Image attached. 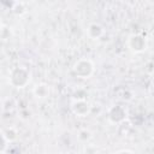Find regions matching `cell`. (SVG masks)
Masks as SVG:
<instances>
[{
  "label": "cell",
  "instance_id": "6da1fadb",
  "mask_svg": "<svg viewBox=\"0 0 154 154\" xmlns=\"http://www.w3.org/2000/svg\"><path fill=\"white\" fill-rule=\"evenodd\" d=\"M31 75L25 66H16L8 71V83L14 88H24L30 83Z\"/></svg>",
  "mask_w": 154,
  "mask_h": 154
},
{
  "label": "cell",
  "instance_id": "7a4b0ae2",
  "mask_svg": "<svg viewBox=\"0 0 154 154\" xmlns=\"http://www.w3.org/2000/svg\"><path fill=\"white\" fill-rule=\"evenodd\" d=\"M71 70L76 77L87 79L93 76V73L95 71V65H94L93 60L89 58H79L73 63Z\"/></svg>",
  "mask_w": 154,
  "mask_h": 154
},
{
  "label": "cell",
  "instance_id": "3957f363",
  "mask_svg": "<svg viewBox=\"0 0 154 154\" xmlns=\"http://www.w3.org/2000/svg\"><path fill=\"white\" fill-rule=\"evenodd\" d=\"M70 109L76 117L84 118L89 116L91 111V106L84 97H75L70 103Z\"/></svg>",
  "mask_w": 154,
  "mask_h": 154
},
{
  "label": "cell",
  "instance_id": "277c9868",
  "mask_svg": "<svg viewBox=\"0 0 154 154\" xmlns=\"http://www.w3.org/2000/svg\"><path fill=\"white\" fill-rule=\"evenodd\" d=\"M128 47L132 53H142L147 48V40L141 34H132L128 38Z\"/></svg>",
  "mask_w": 154,
  "mask_h": 154
},
{
  "label": "cell",
  "instance_id": "5b68a950",
  "mask_svg": "<svg viewBox=\"0 0 154 154\" xmlns=\"http://www.w3.org/2000/svg\"><path fill=\"white\" fill-rule=\"evenodd\" d=\"M107 118L113 124H120L126 119V109L122 105H113L107 111Z\"/></svg>",
  "mask_w": 154,
  "mask_h": 154
},
{
  "label": "cell",
  "instance_id": "8992f818",
  "mask_svg": "<svg viewBox=\"0 0 154 154\" xmlns=\"http://www.w3.org/2000/svg\"><path fill=\"white\" fill-rule=\"evenodd\" d=\"M32 94L36 99L38 100H43V99H47L51 94V89H49V85L46 84V83H38L36 84L34 88H32Z\"/></svg>",
  "mask_w": 154,
  "mask_h": 154
},
{
  "label": "cell",
  "instance_id": "52a82bcc",
  "mask_svg": "<svg viewBox=\"0 0 154 154\" xmlns=\"http://www.w3.org/2000/svg\"><path fill=\"white\" fill-rule=\"evenodd\" d=\"M87 34L91 40H99L103 35V28L99 23H90L87 29Z\"/></svg>",
  "mask_w": 154,
  "mask_h": 154
},
{
  "label": "cell",
  "instance_id": "ba28073f",
  "mask_svg": "<svg viewBox=\"0 0 154 154\" xmlns=\"http://www.w3.org/2000/svg\"><path fill=\"white\" fill-rule=\"evenodd\" d=\"M90 137H91V134H90L89 130H82L78 135V138L82 140V141H88Z\"/></svg>",
  "mask_w": 154,
  "mask_h": 154
},
{
  "label": "cell",
  "instance_id": "9c48e42d",
  "mask_svg": "<svg viewBox=\"0 0 154 154\" xmlns=\"http://www.w3.org/2000/svg\"><path fill=\"white\" fill-rule=\"evenodd\" d=\"M124 152H126V153H134V150H129V149H120V150H116V153H124Z\"/></svg>",
  "mask_w": 154,
  "mask_h": 154
},
{
  "label": "cell",
  "instance_id": "30bf717a",
  "mask_svg": "<svg viewBox=\"0 0 154 154\" xmlns=\"http://www.w3.org/2000/svg\"><path fill=\"white\" fill-rule=\"evenodd\" d=\"M14 1H20V2H22V1H23V0H14Z\"/></svg>",
  "mask_w": 154,
  "mask_h": 154
}]
</instances>
